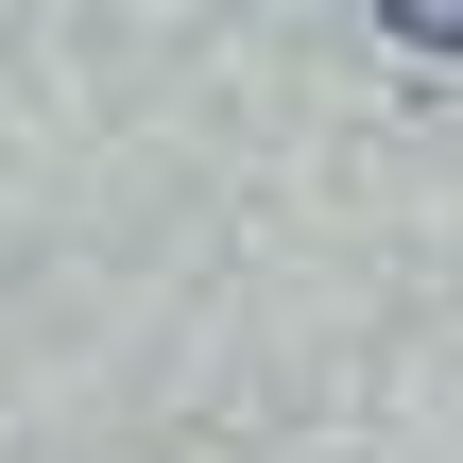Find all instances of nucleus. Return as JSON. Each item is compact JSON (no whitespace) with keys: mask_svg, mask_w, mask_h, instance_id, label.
I'll return each instance as SVG.
<instances>
[{"mask_svg":"<svg viewBox=\"0 0 463 463\" xmlns=\"http://www.w3.org/2000/svg\"><path fill=\"white\" fill-rule=\"evenodd\" d=\"M378 34H395V52H447V69H463V0H395Z\"/></svg>","mask_w":463,"mask_h":463,"instance_id":"1","label":"nucleus"}]
</instances>
